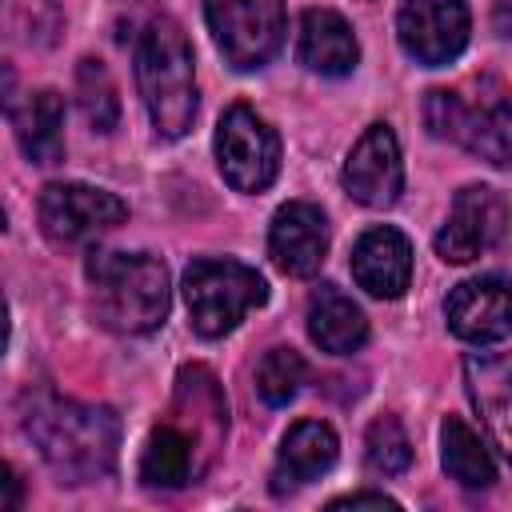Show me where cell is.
I'll return each instance as SVG.
<instances>
[{"instance_id":"15","label":"cell","mask_w":512,"mask_h":512,"mask_svg":"<svg viewBox=\"0 0 512 512\" xmlns=\"http://www.w3.org/2000/svg\"><path fill=\"white\" fill-rule=\"evenodd\" d=\"M464 384H468V396H472L492 444L512 464V356L472 352L464 360Z\"/></svg>"},{"instance_id":"26","label":"cell","mask_w":512,"mask_h":512,"mask_svg":"<svg viewBox=\"0 0 512 512\" xmlns=\"http://www.w3.org/2000/svg\"><path fill=\"white\" fill-rule=\"evenodd\" d=\"M328 508H400V504L384 492H348V496L328 500Z\"/></svg>"},{"instance_id":"19","label":"cell","mask_w":512,"mask_h":512,"mask_svg":"<svg viewBox=\"0 0 512 512\" xmlns=\"http://www.w3.org/2000/svg\"><path fill=\"white\" fill-rule=\"evenodd\" d=\"M308 336L332 356H352L368 340V320L340 288L320 284L308 300Z\"/></svg>"},{"instance_id":"22","label":"cell","mask_w":512,"mask_h":512,"mask_svg":"<svg viewBox=\"0 0 512 512\" xmlns=\"http://www.w3.org/2000/svg\"><path fill=\"white\" fill-rule=\"evenodd\" d=\"M76 92H80V112L84 120L96 128V132H112L116 120H120V100H116V88L108 80V68L100 60H80L76 68Z\"/></svg>"},{"instance_id":"12","label":"cell","mask_w":512,"mask_h":512,"mask_svg":"<svg viewBox=\"0 0 512 512\" xmlns=\"http://www.w3.org/2000/svg\"><path fill=\"white\" fill-rule=\"evenodd\" d=\"M448 328L468 344H496L512 332V284L504 276H476L448 292Z\"/></svg>"},{"instance_id":"4","label":"cell","mask_w":512,"mask_h":512,"mask_svg":"<svg viewBox=\"0 0 512 512\" xmlns=\"http://www.w3.org/2000/svg\"><path fill=\"white\" fill-rule=\"evenodd\" d=\"M424 124L436 140H456L488 164H512V100L500 80L480 76L476 96L432 88L424 100Z\"/></svg>"},{"instance_id":"24","label":"cell","mask_w":512,"mask_h":512,"mask_svg":"<svg viewBox=\"0 0 512 512\" xmlns=\"http://www.w3.org/2000/svg\"><path fill=\"white\" fill-rule=\"evenodd\" d=\"M364 448H368V464L376 472H384V476H396V472H404L412 464V444H408V432H404V424L396 416H376L368 424Z\"/></svg>"},{"instance_id":"23","label":"cell","mask_w":512,"mask_h":512,"mask_svg":"<svg viewBox=\"0 0 512 512\" xmlns=\"http://www.w3.org/2000/svg\"><path fill=\"white\" fill-rule=\"evenodd\" d=\"M300 384H304V360H300V352H292V348H272V352H264V360H260V368H256V388H260V396H264L272 408L288 404Z\"/></svg>"},{"instance_id":"28","label":"cell","mask_w":512,"mask_h":512,"mask_svg":"<svg viewBox=\"0 0 512 512\" xmlns=\"http://www.w3.org/2000/svg\"><path fill=\"white\" fill-rule=\"evenodd\" d=\"M496 32H500V36H512V8H508V4L496 8Z\"/></svg>"},{"instance_id":"13","label":"cell","mask_w":512,"mask_h":512,"mask_svg":"<svg viewBox=\"0 0 512 512\" xmlns=\"http://www.w3.org/2000/svg\"><path fill=\"white\" fill-rule=\"evenodd\" d=\"M272 264L284 276H316L328 252V220L308 200H288L268 228Z\"/></svg>"},{"instance_id":"2","label":"cell","mask_w":512,"mask_h":512,"mask_svg":"<svg viewBox=\"0 0 512 512\" xmlns=\"http://www.w3.org/2000/svg\"><path fill=\"white\" fill-rule=\"evenodd\" d=\"M136 84L160 136L176 140L196 116V64L184 28L168 16L144 24L136 40Z\"/></svg>"},{"instance_id":"18","label":"cell","mask_w":512,"mask_h":512,"mask_svg":"<svg viewBox=\"0 0 512 512\" xmlns=\"http://www.w3.org/2000/svg\"><path fill=\"white\" fill-rule=\"evenodd\" d=\"M16 140L32 164H60L64 160V100L52 88L28 92L20 104H8Z\"/></svg>"},{"instance_id":"3","label":"cell","mask_w":512,"mask_h":512,"mask_svg":"<svg viewBox=\"0 0 512 512\" xmlns=\"http://www.w3.org/2000/svg\"><path fill=\"white\" fill-rule=\"evenodd\" d=\"M88 284L104 328L140 336L168 316V268L148 252H88Z\"/></svg>"},{"instance_id":"17","label":"cell","mask_w":512,"mask_h":512,"mask_svg":"<svg viewBox=\"0 0 512 512\" xmlns=\"http://www.w3.org/2000/svg\"><path fill=\"white\" fill-rule=\"evenodd\" d=\"M336 464V432L324 420H300L288 428L280 444V460L272 472V492H292L316 476H324Z\"/></svg>"},{"instance_id":"10","label":"cell","mask_w":512,"mask_h":512,"mask_svg":"<svg viewBox=\"0 0 512 512\" xmlns=\"http://www.w3.org/2000/svg\"><path fill=\"white\" fill-rule=\"evenodd\" d=\"M396 32L412 60L440 68L456 60L468 44V8L464 0H404Z\"/></svg>"},{"instance_id":"20","label":"cell","mask_w":512,"mask_h":512,"mask_svg":"<svg viewBox=\"0 0 512 512\" xmlns=\"http://www.w3.org/2000/svg\"><path fill=\"white\" fill-rule=\"evenodd\" d=\"M192 476H200L192 440L180 432V424H156L140 456V480L148 488H180Z\"/></svg>"},{"instance_id":"8","label":"cell","mask_w":512,"mask_h":512,"mask_svg":"<svg viewBox=\"0 0 512 512\" xmlns=\"http://www.w3.org/2000/svg\"><path fill=\"white\" fill-rule=\"evenodd\" d=\"M40 228L56 248H76L108 228H116L128 216V204L116 192L92 188V184H48L36 200Z\"/></svg>"},{"instance_id":"9","label":"cell","mask_w":512,"mask_h":512,"mask_svg":"<svg viewBox=\"0 0 512 512\" xmlns=\"http://www.w3.org/2000/svg\"><path fill=\"white\" fill-rule=\"evenodd\" d=\"M512 208L508 196L488 188V184H468L456 192L448 224L436 232V252L448 264H468L476 256H484L488 248H496L508 232Z\"/></svg>"},{"instance_id":"14","label":"cell","mask_w":512,"mask_h":512,"mask_svg":"<svg viewBox=\"0 0 512 512\" xmlns=\"http://www.w3.org/2000/svg\"><path fill=\"white\" fill-rule=\"evenodd\" d=\"M352 276L368 296L396 300L412 280V244L400 228H368L352 248Z\"/></svg>"},{"instance_id":"5","label":"cell","mask_w":512,"mask_h":512,"mask_svg":"<svg viewBox=\"0 0 512 512\" xmlns=\"http://www.w3.org/2000/svg\"><path fill=\"white\" fill-rule=\"evenodd\" d=\"M184 300H188V316L192 328L208 340L232 332L256 304L268 300V284L256 268L240 264V260H192L184 272Z\"/></svg>"},{"instance_id":"7","label":"cell","mask_w":512,"mask_h":512,"mask_svg":"<svg viewBox=\"0 0 512 512\" xmlns=\"http://www.w3.org/2000/svg\"><path fill=\"white\" fill-rule=\"evenodd\" d=\"M216 164L236 192H264L280 172V140L248 104H232L216 128Z\"/></svg>"},{"instance_id":"16","label":"cell","mask_w":512,"mask_h":512,"mask_svg":"<svg viewBox=\"0 0 512 512\" xmlns=\"http://www.w3.org/2000/svg\"><path fill=\"white\" fill-rule=\"evenodd\" d=\"M296 56L308 72L320 76H348L360 60V44L352 24L332 12V8H308L300 16V40H296Z\"/></svg>"},{"instance_id":"25","label":"cell","mask_w":512,"mask_h":512,"mask_svg":"<svg viewBox=\"0 0 512 512\" xmlns=\"http://www.w3.org/2000/svg\"><path fill=\"white\" fill-rule=\"evenodd\" d=\"M8 24L28 40V44H52L56 40V28H60V16L52 8V0H8Z\"/></svg>"},{"instance_id":"11","label":"cell","mask_w":512,"mask_h":512,"mask_svg":"<svg viewBox=\"0 0 512 512\" xmlns=\"http://www.w3.org/2000/svg\"><path fill=\"white\" fill-rule=\"evenodd\" d=\"M344 188L364 208L396 204V196L404 188V164H400V148H396V136L388 124L364 128V136L352 144V152L344 160Z\"/></svg>"},{"instance_id":"27","label":"cell","mask_w":512,"mask_h":512,"mask_svg":"<svg viewBox=\"0 0 512 512\" xmlns=\"http://www.w3.org/2000/svg\"><path fill=\"white\" fill-rule=\"evenodd\" d=\"M4 488H8L4 508H16V504H20V480H16V472H12V468H4Z\"/></svg>"},{"instance_id":"1","label":"cell","mask_w":512,"mask_h":512,"mask_svg":"<svg viewBox=\"0 0 512 512\" xmlns=\"http://www.w3.org/2000/svg\"><path fill=\"white\" fill-rule=\"evenodd\" d=\"M24 432L40 448L44 464L64 484L104 480L116 468L120 420L104 404H76L60 396H36L24 408Z\"/></svg>"},{"instance_id":"6","label":"cell","mask_w":512,"mask_h":512,"mask_svg":"<svg viewBox=\"0 0 512 512\" xmlns=\"http://www.w3.org/2000/svg\"><path fill=\"white\" fill-rule=\"evenodd\" d=\"M212 40L240 72L264 68L284 44V0H204Z\"/></svg>"},{"instance_id":"21","label":"cell","mask_w":512,"mask_h":512,"mask_svg":"<svg viewBox=\"0 0 512 512\" xmlns=\"http://www.w3.org/2000/svg\"><path fill=\"white\" fill-rule=\"evenodd\" d=\"M440 460H444V472L464 488H488L496 480V464L484 440L460 416H444L440 424Z\"/></svg>"}]
</instances>
